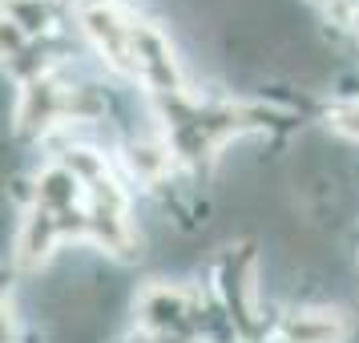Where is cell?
<instances>
[{
    "label": "cell",
    "mask_w": 359,
    "mask_h": 343,
    "mask_svg": "<svg viewBox=\"0 0 359 343\" xmlns=\"http://www.w3.org/2000/svg\"><path fill=\"white\" fill-rule=\"evenodd\" d=\"M347 319L331 307H299L287 311L278 323V343H343Z\"/></svg>",
    "instance_id": "cell-2"
},
{
    "label": "cell",
    "mask_w": 359,
    "mask_h": 343,
    "mask_svg": "<svg viewBox=\"0 0 359 343\" xmlns=\"http://www.w3.org/2000/svg\"><path fill=\"white\" fill-rule=\"evenodd\" d=\"M33 206L36 210H49V214L77 210V206H85V190L69 170H61L57 162H49L33 178Z\"/></svg>",
    "instance_id": "cell-5"
},
{
    "label": "cell",
    "mask_w": 359,
    "mask_h": 343,
    "mask_svg": "<svg viewBox=\"0 0 359 343\" xmlns=\"http://www.w3.org/2000/svg\"><path fill=\"white\" fill-rule=\"evenodd\" d=\"M61 243H65V234L57 227V214L36 210L33 206V210L25 214L20 230H17V262L29 267V271H33V267H45Z\"/></svg>",
    "instance_id": "cell-3"
},
{
    "label": "cell",
    "mask_w": 359,
    "mask_h": 343,
    "mask_svg": "<svg viewBox=\"0 0 359 343\" xmlns=\"http://www.w3.org/2000/svg\"><path fill=\"white\" fill-rule=\"evenodd\" d=\"M327 126L339 133V137H347V142L359 146V101H339V105H331Z\"/></svg>",
    "instance_id": "cell-6"
},
{
    "label": "cell",
    "mask_w": 359,
    "mask_h": 343,
    "mask_svg": "<svg viewBox=\"0 0 359 343\" xmlns=\"http://www.w3.org/2000/svg\"><path fill=\"white\" fill-rule=\"evenodd\" d=\"M174 149L165 137H130L126 142V154H121V162L130 170L133 178L142 182V186H162L165 174L174 170Z\"/></svg>",
    "instance_id": "cell-4"
},
{
    "label": "cell",
    "mask_w": 359,
    "mask_h": 343,
    "mask_svg": "<svg viewBox=\"0 0 359 343\" xmlns=\"http://www.w3.org/2000/svg\"><path fill=\"white\" fill-rule=\"evenodd\" d=\"M133 311H137V327L146 331L149 339L186 335V331L198 323L194 295L186 291V287H178V283H162V278H154V283H146V287L137 291Z\"/></svg>",
    "instance_id": "cell-1"
},
{
    "label": "cell",
    "mask_w": 359,
    "mask_h": 343,
    "mask_svg": "<svg viewBox=\"0 0 359 343\" xmlns=\"http://www.w3.org/2000/svg\"><path fill=\"white\" fill-rule=\"evenodd\" d=\"M25 45H29V36H25L13 20L0 13V61H13L17 53H25Z\"/></svg>",
    "instance_id": "cell-7"
}]
</instances>
